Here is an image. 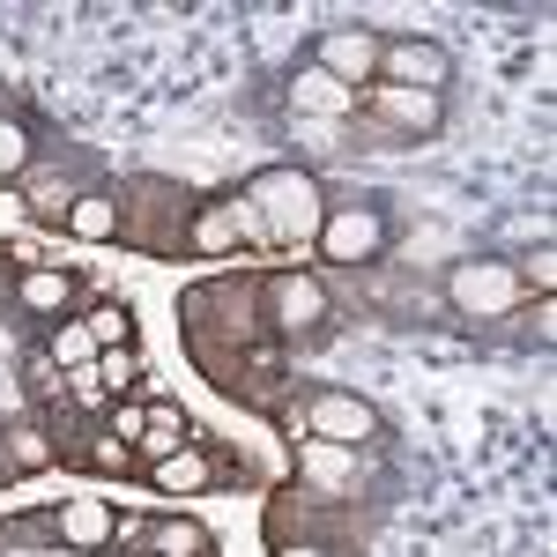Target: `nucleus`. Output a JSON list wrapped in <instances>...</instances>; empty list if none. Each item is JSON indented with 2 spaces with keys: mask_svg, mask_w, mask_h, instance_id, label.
<instances>
[{
  "mask_svg": "<svg viewBox=\"0 0 557 557\" xmlns=\"http://www.w3.org/2000/svg\"><path fill=\"white\" fill-rule=\"evenodd\" d=\"M260 223V246L268 253H305L312 238H320V223H327V186L305 172V164H268V172L246 178V194H238Z\"/></svg>",
  "mask_w": 557,
  "mask_h": 557,
  "instance_id": "1",
  "label": "nucleus"
},
{
  "mask_svg": "<svg viewBox=\"0 0 557 557\" xmlns=\"http://www.w3.org/2000/svg\"><path fill=\"white\" fill-rule=\"evenodd\" d=\"M260 320L283 349L320 343L335 327V283L320 268H260Z\"/></svg>",
  "mask_w": 557,
  "mask_h": 557,
  "instance_id": "2",
  "label": "nucleus"
},
{
  "mask_svg": "<svg viewBox=\"0 0 557 557\" xmlns=\"http://www.w3.org/2000/svg\"><path fill=\"white\" fill-rule=\"evenodd\" d=\"M186 215H194V201L178 194V178L141 172L120 186V246H134L149 260H172V253H186Z\"/></svg>",
  "mask_w": 557,
  "mask_h": 557,
  "instance_id": "3",
  "label": "nucleus"
},
{
  "mask_svg": "<svg viewBox=\"0 0 557 557\" xmlns=\"http://www.w3.org/2000/svg\"><path fill=\"white\" fill-rule=\"evenodd\" d=\"M343 528H349V513L335 506V498L305 491V483L275 491V498H268V513H260V535H268V550H290V543H320V550H343Z\"/></svg>",
  "mask_w": 557,
  "mask_h": 557,
  "instance_id": "4",
  "label": "nucleus"
},
{
  "mask_svg": "<svg viewBox=\"0 0 557 557\" xmlns=\"http://www.w3.org/2000/svg\"><path fill=\"white\" fill-rule=\"evenodd\" d=\"M312 253L327 260V275H335V268H372V260H386V209L380 201H343V209H327Z\"/></svg>",
  "mask_w": 557,
  "mask_h": 557,
  "instance_id": "5",
  "label": "nucleus"
},
{
  "mask_svg": "<svg viewBox=\"0 0 557 557\" xmlns=\"http://www.w3.org/2000/svg\"><path fill=\"white\" fill-rule=\"evenodd\" d=\"M305 438H327V446H380V409L372 401H357L349 386H312L305 394Z\"/></svg>",
  "mask_w": 557,
  "mask_h": 557,
  "instance_id": "6",
  "label": "nucleus"
},
{
  "mask_svg": "<svg viewBox=\"0 0 557 557\" xmlns=\"http://www.w3.org/2000/svg\"><path fill=\"white\" fill-rule=\"evenodd\" d=\"M520 268L513 260H454V275H446V298L454 312H469V320H506L520 305Z\"/></svg>",
  "mask_w": 557,
  "mask_h": 557,
  "instance_id": "7",
  "label": "nucleus"
},
{
  "mask_svg": "<svg viewBox=\"0 0 557 557\" xmlns=\"http://www.w3.org/2000/svg\"><path fill=\"white\" fill-rule=\"evenodd\" d=\"M238 246H260V223L253 209L231 194V201H201V209L186 215V253H201V260H231Z\"/></svg>",
  "mask_w": 557,
  "mask_h": 557,
  "instance_id": "8",
  "label": "nucleus"
},
{
  "mask_svg": "<svg viewBox=\"0 0 557 557\" xmlns=\"http://www.w3.org/2000/svg\"><path fill=\"white\" fill-rule=\"evenodd\" d=\"M372 83H394V89H438L446 97V83H454V52L431 38H386L380 45V75Z\"/></svg>",
  "mask_w": 557,
  "mask_h": 557,
  "instance_id": "9",
  "label": "nucleus"
},
{
  "mask_svg": "<svg viewBox=\"0 0 557 557\" xmlns=\"http://www.w3.org/2000/svg\"><path fill=\"white\" fill-rule=\"evenodd\" d=\"M357 112H372V120H386V127H401V141H417V134H438V120H446V97H438V89L372 83V89H357Z\"/></svg>",
  "mask_w": 557,
  "mask_h": 557,
  "instance_id": "10",
  "label": "nucleus"
},
{
  "mask_svg": "<svg viewBox=\"0 0 557 557\" xmlns=\"http://www.w3.org/2000/svg\"><path fill=\"white\" fill-rule=\"evenodd\" d=\"M45 528H52V543H60V550H83L89 557V550H112L127 520H120L112 498H67L60 513H45Z\"/></svg>",
  "mask_w": 557,
  "mask_h": 557,
  "instance_id": "11",
  "label": "nucleus"
},
{
  "mask_svg": "<svg viewBox=\"0 0 557 557\" xmlns=\"http://www.w3.org/2000/svg\"><path fill=\"white\" fill-rule=\"evenodd\" d=\"M380 45L386 38H372V30H320V45H312V67L320 75H335L343 89H372V75H380Z\"/></svg>",
  "mask_w": 557,
  "mask_h": 557,
  "instance_id": "12",
  "label": "nucleus"
},
{
  "mask_svg": "<svg viewBox=\"0 0 557 557\" xmlns=\"http://www.w3.org/2000/svg\"><path fill=\"white\" fill-rule=\"evenodd\" d=\"M120 535H134V557H209V550H215V535H209L194 513L134 520V528H120Z\"/></svg>",
  "mask_w": 557,
  "mask_h": 557,
  "instance_id": "13",
  "label": "nucleus"
},
{
  "mask_svg": "<svg viewBox=\"0 0 557 557\" xmlns=\"http://www.w3.org/2000/svg\"><path fill=\"white\" fill-rule=\"evenodd\" d=\"M298 483L343 506L357 491V446H327V438H298Z\"/></svg>",
  "mask_w": 557,
  "mask_h": 557,
  "instance_id": "14",
  "label": "nucleus"
},
{
  "mask_svg": "<svg viewBox=\"0 0 557 557\" xmlns=\"http://www.w3.org/2000/svg\"><path fill=\"white\" fill-rule=\"evenodd\" d=\"M15 305L30 312V320H75V298H83V283L67 275V268H15Z\"/></svg>",
  "mask_w": 557,
  "mask_h": 557,
  "instance_id": "15",
  "label": "nucleus"
},
{
  "mask_svg": "<svg viewBox=\"0 0 557 557\" xmlns=\"http://www.w3.org/2000/svg\"><path fill=\"white\" fill-rule=\"evenodd\" d=\"M60 469V438L45 417H15V424L0 431V475H45Z\"/></svg>",
  "mask_w": 557,
  "mask_h": 557,
  "instance_id": "16",
  "label": "nucleus"
},
{
  "mask_svg": "<svg viewBox=\"0 0 557 557\" xmlns=\"http://www.w3.org/2000/svg\"><path fill=\"white\" fill-rule=\"evenodd\" d=\"M149 491H164V498H194V491H209L215 483V454L194 438V446H178V454H164V461H149Z\"/></svg>",
  "mask_w": 557,
  "mask_h": 557,
  "instance_id": "17",
  "label": "nucleus"
},
{
  "mask_svg": "<svg viewBox=\"0 0 557 557\" xmlns=\"http://www.w3.org/2000/svg\"><path fill=\"white\" fill-rule=\"evenodd\" d=\"M67 238H83V246H112L120 238V194H104V186H83L75 201H67V223H60Z\"/></svg>",
  "mask_w": 557,
  "mask_h": 557,
  "instance_id": "18",
  "label": "nucleus"
},
{
  "mask_svg": "<svg viewBox=\"0 0 557 557\" xmlns=\"http://www.w3.org/2000/svg\"><path fill=\"white\" fill-rule=\"evenodd\" d=\"M290 104L312 112V120H349V112H357V89H343L335 75H320V67L305 60L298 75H290Z\"/></svg>",
  "mask_w": 557,
  "mask_h": 557,
  "instance_id": "19",
  "label": "nucleus"
},
{
  "mask_svg": "<svg viewBox=\"0 0 557 557\" xmlns=\"http://www.w3.org/2000/svg\"><path fill=\"white\" fill-rule=\"evenodd\" d=\"M178 446H194V417L172 409V401H149V424H141V438H134V461L149 469V461H164V454H178Z\"/></svg>",
  "mask_w": 557,
  "mask_h": 557,
  "instance_id": "20",
  "label": "nucleus"
},
{
  "mask_svg": "<svg viewBox=\"0 0 557 557\" xmlns=\"http://www.w3.org/2000/svg\"><path fill=\"white\" fill-rule=\"evenodd\" d=\"M75 320L89 327V343H97V349H134V305L127 298H89Z\"/></svg>",
  "mask_w": 557,
  "mask_h": 557,
  "instance_id": "21",
  "label": "nucleus"
},
{
  "mask_svg": "<svg viewBox=\"0 0 557 557\" xmlns=\"http://www.w3.org/2000/svg\"><path fill=\"white\" fill-rule=\"evenodd\" d=\"M45 364H60V372H89V364H97V343H89L83 320H52V335H45Z\"/></svg>",
  "mask_w": 557,
  "mask_h": 557,
  "instance_id": "22",
  "label": "nucleus"
},
{
  "mask_svg": "<svg viewBox=\"0 0 557 557\" xmlns=\"http://www.w3.org/2000/svg\"><path fill=\"white\" fill-rule=\"evenodd\" d=\"M30 164H38L30 127H23L15 112H0V186H23V178H30Z\"/></svg>",
  "mask_w": 557,
  "mask_h": 557,
  "instance_id": "23",
  "label": "nucleus"
},
{
  "mask_svg": "<svg viewBox=\"0 0 557 557\" xmlns=\"http://www.w3.org/2000/svg\"><path fill=\"white\" fill-rule=\"evenodd\" d=\"M89 380L104 386L112 401H127L134 386H141V349H97V364H89Z\"/></svg>",
  "mask_w": 557,
  "mask_h": 557,
  "instance_id": "24",
  "label": "nucleus"
},
{
  "mask_svg": "<svg viewBox=\"0 0 557 557\" xmlns=\"http://www.w3.org/2000/svg\"><path fill=\"white\" fill-rule=\"evenodd\" d=\"M83 186H67L60 172H45V178H23V201H30V215L38 223H67V201H75Z\"/></svg>",
  "mask_w": 557,
  "mask_h": 557,
  "instance_id": "25",
  "label": "nucleus"
},
{
  "mask_svg": "<svg viewBox=\"0 0 557 557\" xmlns=\"http://www.w3.org/2000/svg\"><path fill=\"white\" fill-rule=\"evenodd\" d=\"M141 424H149V401H112V424H104V431L134 446V438H141Z\"/></svg>",
  "mask_w": 557,
  "mask_h": 557,
  "instance_id": "26",
  "label": "nucleus"
},
{
  "mask_svg": "<svg viewBox=\"0 0 557 557\" xmlns=\"http://www.w3.org/2000/svg\"><path fill=\"white\" fill-rule=\"evenodd\" d=\"M520 283H535V298H550V283H557V260H550V253H535L528 268H520Z\"/></svg>",
  "mask_w": 557,
  "mask_h": 557,
  "instance_id": "27",
  "label": "nucleus"
},
{
  "mask_svg": "<svg viewBox=\"0 0 557 557\" xmlns=\"http://www.w3.org/2000/svg\"><path fill=\"white\" fill-rule=\"evenodd\" d=\"M15 268H23V260H15V253H8V246H0V290L15 283Z\"/></svg>",
  "mask_w": 557,
  "mask_h": 557,
  "instance_id": "28",
  "label": "nucleus"
},
{
  "mask_svg": "<svg viewBox=\"0 0 557 557\" xmlns=\"http://www.w3.org/2000/svg\"><path fill=\"white\" fill-rule=\"evenodd\" d=\"M275 557H335V550H320V543H290V550H275Z\"/></svg>",
  "mask_w": 557,
  "mask_h": 557,
  "instance_id": "29",
  "label": "nucleus"
},
{
  "mask_svg": "<svg viewBox=\"0 0 557 557\" xmlns=\"http://www.w3.org/2000/svg\"><path fill=\"white\" fill-rule=\"evenodd\" d=\"M0 543H8V528H0Z\"/></svg>",
  "mask_w": 557,
  "mask_h": 557,
  "instance_id": "30",
  "label": "nucleus"
}]
</instances>
